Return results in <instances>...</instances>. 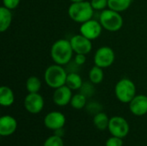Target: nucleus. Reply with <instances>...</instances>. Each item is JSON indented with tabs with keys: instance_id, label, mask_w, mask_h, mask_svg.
Masks as SVG:
<instances>
[{
	"instance_id": "obj_1",
	"label": "nucleus",
	"mask_w": 147,
	"mask_h": 146,
	"mask_svg": "<svg viewBox=\"0 0 147 146\" xmlns=\"http://www.w3.org/2000/svg\"><path fill=\"white\" fill-rule=\"evenodd\" d=\"M74 51L71 47V42L65 39H59L56 40L51 47L50 54L53 61L60 65H67L72 59Z\"/></svg>"
},
{
	"instance_id": "obj_2",
	"label": "nucleus",
	"mask_w": 147,
	"mask_h": 146,
	"mask_svg": "<svg viewBox=\"0 0 147 146\" xmlns=\"http://www.w3.org/2000/svg\"><path fill=\"white\" fill-rule=\"evenodd\" d=\"M68 15L72 21L82 24L92 19L94 9L88 1L71 3L68 8Z\"/></svg>"
},
{
	"instance_id": "obj_3",
	"label": "nucleus",
	"mask_w": 147,
	"mask_h": 146,
	"mask_svg": "<svg viewBox=\"0 0 147 146\" xmlns=\"http://www.w3.org/2000/svg\"><path fill=\"white\" fill-rule=\"evenodd\" d=\"M68 73L63 65L54 64L48 66L44 72V81L52 89H57L65 85Z\"/></svg>"
},
{
	"instance_id": "obj_4",
	"label": "nucleus",
	"mask_w": 147,
	"mask_h": 146,
	"mask_svg": "<svg viewBox=\"0 0 147 146\" xmlns=\"http://www.w3.org/2000/svg\"><path fill=\"white\" fill-rule=\"evenodd\" d=\"M99 22L103 29L109 32H117L123 26V18L120 12L111 9H106L101 12Z\"/></svg>"
},
{
	"instance_id": "obj_5",
	"label": "nucleus",
	"mask_w": 147,
	"mask_h": 146,
	"mask_svg": "<svg viewBox=\"0 0 147 146\" xmlns=\"http://www.w3.org/2000/svg\"><path fill=\"white\" fill-rule=\"evenodd\" d=\"M115 94L118 101L129 104L136 96V86L129 78H122L115 84Z\"/></svg>"
},
{
	"instance_id": "obj_6",
	"label": "nucleus",
	"mask_w": 147,
	"mask_h": 146,
	"mask_svg": "<svg viewBox=\"0 0 147 146\" xmlns=\"http://www.w3.org/2000/svg\"><path fill=\"white\" fill-rule=\"evenodd\" d=\"M115 59L114 50L110 46H101L99 47L94 55V64L102 69L111 66Z\"/></svg>"
},
{
	"instance_id": "obj_7",
	"label": "nucleus",
	"mask_w": 147,
	"mask_h": 146,
	"mask_svg": "<svg viewBox=\"0 0 147 146\" xmlns=\"http://www.w3.org/2000/svg\"><path fill=\"white\" fill-rule=\"evenodd\" d=\"M108 130L112 136L124 139L129 133L130 127L126 119L121 116H114L109 120Z\"/></svg>"
},
{
	"instance_id": "obj_8",
	"label": "nucleus",
	"mask_w": 147,
	"mask_h": 146,
	"mask_svg": "<svg viewBox=\"0 0 147 146\" xmlns=\"http://www.w3.org/2000/svg\"><path fill=\"white\" fill-rule=\"evenodd\" d=\"M23 104L25 109L28 113L32 114H37L42 111L45 102L42 96L39 93H28L24 98Z\"/></svg>"
},
{
	"instance_id": "obj_9",
	"label": "nucleus",
	"mask_w": 147,
	"mask_h": 146,
	"mask_svg": "<svg viewBox=\"0 0 147 146\" xmlns=\"http://www.w3.org/2000/svg\"><path fill=\"white\" fill-rule=\"evenodd\" d=\"M102 29L103 28L99 21L90 19L81 24L79 32L86 38L90 39V40H93L97 39L101 35Z\"/></svg>"
},
{
	"instance_id": "obj_10",
	"label": "nucleus",
	"mask_w": 147,
	"mask_h": 146,
	"mask_svg": "<svg viewBox=\"0 0 147 146\" xmlns=\"http://www.w3.org/2000/svg\"><path fill=\"white\" fill-rule=\"evenodd\" d=\"M71 47L76 54H88L90 52L92 49L91 40L83 34H76L73 35L70 40Z\"/></svg>"
},
{
	"instance_id": "obj_11",
	"label": "nucleus",
	"mask_w": 147,
	"mask_h": 146,
	"mask_svg": "<svg viewBox=\"0 0 147 146\" xmlns=\"http://www.w3.org/2000/svg\"><path fill=\"white\" fill-rule=\"evenodd\" d=\"M66 119L64 114L59 111H52L48 113L44 118L45 126L52 131H57L64 127Z\"/></svg>"
},
{
	"instance_id": "obj_12",
	"label": "nucleus",
	"mask_w": 147,
	"mask_h": 146,
	"mask_svg": "<svg viewBox=\"0 0 147 146\" xmlns=\"http://www.w3.org/2000/svg\"><path fill=\"white\" fill-rule=\"evenodd\" d=\"M72 90L66 85H63L54 89L53 101L59 107H65L70 104L72 98Z\"/></svg>"
},
{
	"instance_id": "obj_13",
	"label": "nucleus",
	"mask_w": 147,
	"mask_h": 146,
	"mask_svg": "<svg viewBox=\"0 0 147 146\" xmlns=\"http://www.w3.org/2000/svg\"><path fill=\"white\" fill-rule=\"evenodd\" d=\"M129 109L135 116H143L147 114V96L136 95L129 102Z\"/></svg>"
},
{
	"instance_id": "obj_14",
	"label": "nucleus",
	"mask_w": 147,
	"mask_h": 146,
	"mask_svg": "<svg viewBox=\"0 0 147 146\" xmlns=\"http://www.w3.org/2000/svg\"><path fill=\"white\" fill-rule=\"evenodd\" d=\"M17 128L16 120L10 115H3L0 118V135L8 137L12 135Z\"/></svg>"
},
{
	"instance_id": "obj_15",
	"label": "nucleus",
	"mask_w": 147,
	"mask_h": 146,
	"mask_svg": "<svg viewBox=\"0 0 147 146\" xmlns=\"http://www.w3.org/2000/svg\"><path fill=\"white\" fill-rule=\"evenodd\" d=\"M15 102V95L13 90L8 86L0 88V104L3 107H10Z\"/></svg>"
},
{
	"instance_id": "obj_16",
	"label": "nucleus",
	"mask_w": 147,
	"mask_h": 146,
	"mask_svg": "<svg viewBox=\"0 0 147 146\" xmlns=\"http://www.w3.org/2000/svg\"><path fill=\"white\" fill-rule=\"evenodd\" d=\"M12 22V13L11 9L2 6L0 8V32L3 33L11 25Z\"/></svg>"
},
{
	"instance_id": "obj_17",
	"label": "nucleus",
	"mask_w": 147,
	"mask_h": 146,
	"mask_svg": "<svg viewBox=\"0 0 147 146\" xmlns=\"http://www.w3.org/2000/svg\"><path fill=\"white\" fill-rule=\"evenodd\" d=\"M83 79L81 76L76 72H71L68 73L67 77H66V82L65 85L68 86L71 90H78L80 89L81 87L83 86Z\"/></svg>"
},
{
	"instance_id": "obj_18",
	"label": "nucleus",
	"mask_w": 147,
	"mask_h": 146,
	"mask_svg": "<svg viewBox=\"0 0 147 146\" xmlns=\"http://www.w3.org/2000/svg\"><path fill=\"white\" fill-rule=\"evenodd\" d=\"M109 116L103 113V112H99L96 114L94 115L93 118V124L94 126L100 131H104L108 129L109 124Z\"/></svg>"
},
{
	"instance_id": "obj_19",
	"label": "nucleus",
	"mask_w": 147,
	"mask_h": 146,
	"mask_svg": "<svg viewBox=\"0 0 147 146\" xmlns=\"http://www.w3.org/2000/svg\"><path fill=\"white\" fill-rule=\"evenodd\" d=\"M103 78H104L103 69L97 65H94L89 72L90 82L93 84H99L102 82Z\"/></svg>"
},
{
	"instance_id": "obj_20",
	"label": "nucleus",
	"mask_w": 147,
	"mask_h": 146,
	"mask_svg": "<svg viewBox=\"0 0 147 146\" xmlns=\"http://www.w3.org/2000/svg\"><path fill=\"white\" fill-rule=\"evenodd\" d=\"M108 2L109 9L120 13L127 10L132 3V0H108Z\"/></svg>"
},
{
	"instance_id": "obj_21",
	"label": "nucleus",
	"mask_w": 147,
	"mask_h": 146,
	"mask_svg": "<svg viewBox=\"0 0 147 146\" xmlns=\"http://www.w3.org/2000/svg\"><path fill=\"white\" fill-rule=\"evenodd\" d=\"M41 89V81L38 77L31 76L26 81V89L28 93H39Z\"/></svg>"
},
{
	"instance_id": "obj_22",
	"label": "nucleus",
	"mask_w": 147,
	"mask_h": 146,
	"mask_svg": "<svg viewBox=\"0 0 147 146\" xmlns=\"http://www.w3.org/2000/svg\"><path fill=\"white\" fill-rule=\"evenodd\" d=\"M71 106L77 110L83 109L87 104V96L82 93H78L72 96V98L70 102Z\"/></svg>"
},
{
	"instance_id": "obj_23",
	"label": "nucleus",
	"mask_w": 147,
	"mask_h": 146,
	"mask_svg": "<svg viewBox=\"0 0 147 146\" xmlns=\"http://www.w3.org/2000/svg\"><path fill=\"white\" fill-rule=\"evenodd\" d=\"M43 146H65L64 145V141L62 139V137L58 136L56 134L47 138Z\"/></svg>"
},
{
	"instance_id": "obj_24",
	"label": "nucleus",
	"mask_w": 147,
	"mask_h": 146,
	"mask_svg": "<svg viewBox=\"0 0 147 146\" xmlns=\"http://www.w3.org/2000/svg\"><path fill=\"white\" fill-rule=\"evenodd\" d=\"M90 4L94 10L99 11H102L106 9L107 7H109L108 0H90Z\"/></svg>"
},
{
	"instance_id": "obj_25",
	"label": "nucleus",
	"mask_w": 147,
	"mask_h": 146,
	"mask_svg": "<svg viewBox=\"0 0 147 146\" xmlns=\"http://www.w3.org/2000/svg\"><path fill=\"white\" fill-rule=\"evenodd\" d=\"M106 146H123V140L121 138L112 136L106 141Z\"/></svg>"
},
{
	"instance_id": "obj_26",
	"label": "nucleus",
	"mask_w": 147,
	"mask_h": 146,
	"mask_svg": "<svg viewBox=\"0 0 147 146\" xmlns=\"http://www.w3.org/2000/svg\"><path fill=\"white\" fill-rule=\"evenodd\" d=\"M92 84H90V83H84L83 84V86L81 87V89H80V90H81L80 93L84 94L85 96H92L93 93H94V88H93Z\"/></svg>"
},
{
	"instance_id": "obj_27",
	"label": "nucleus",
	"mask_w": 147,
	"mask_h": 146,
	"mask_svg": "<svg viewBox=\"0 0 147 146\" xmlns=\"http://www.w3.org/2000/svg\"><path fill=\"white\" fill-rule=\"evenodd\" d=\"M20 2L21 0H3V6L12 10L18 7Z\"/></svg>"
},
{
	"instance_id": "obj_28",
	"label": "nucleus",
	"mask_w": 147,
	"mask_h": 146,
	"mask_svg": "<svg viewBox=\"0 0 147 146\" xmlns=\"http://www.w3.org/2000/svg\"><path fill=\"white\" fill-rule=\"evenodd\" d=\"M101 108L102 106L96 102H91L87 106V110L90 111V113H93L94 114H96L97 113L101 112Z\"/></svg>"
},
{
	"instance_id": "obj_29",
	"label": "nucleus",
	"mask_w": 147,
	"mask_h": 146,
	"mask_svg": "<svg viewBox=\"0 0 147 146\" xmlns=\"http://www.w3.org/2000/svg\"><path fill=\"white\" fill-rule=\"evenodd\" d=\"M86 62V55L84 54H76L75 64L77 65H83Z\"/></svg>"
},
{
	"instance_id": "obj_30",
	"label": "nucleus",
	"mask_w": 147,
	"mask_h": 146,
	"mask_svg": "<svg viewBox=\"0 0 147 146\" xmlns=\"http://www.w3.org/2000/svg\"><path fill=\"white\" fill-rule=\"evenodd\" d=\"M71 3H78V2H83V1H85V0H70Z\"/></svg>"
}]
</instances>
